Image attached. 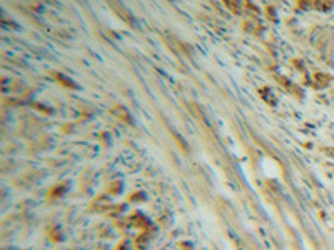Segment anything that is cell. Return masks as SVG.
I'll return each mask as SVG.
<instances>
[{
    "instance_id": "1",
    "label": "cell",
    "mask_w": 334,
    "mask_h": 250,
    "mask_svg": "<svg viewBox=\"0 0 334 250\" xmlns=\"http://www.w3.org/2000/svg\"><path fill=\"white\" fill-rule=\"evenodd\" d=\"M109 3H111V5L116 8L117 12H119V14H124V15H127L125 14V10H124V7H122V3L119 2V0H109Z\"/></svg>"
}]
</instances>
